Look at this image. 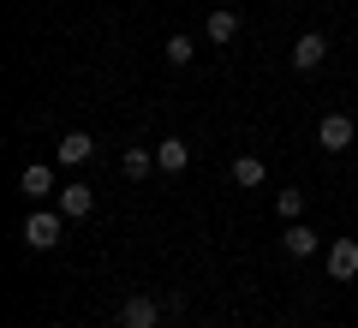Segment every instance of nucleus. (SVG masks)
<instances>
[{
	"label": "nucleus",
	"instance_id": "nucleus-1",
	"mask_svg": "<svg viewBox=\"0 0 358 328\" xmlns=\"http://www.w3.org/2000/svg\"><path fill=\"white\" fill-rule=\"evenodd\" d=\"M60 221H66V215H54V209L36 203L30 221H24V245H30V251H54V245H60Z\"/></svg>",
	"mask_w": 358,
	"mask_h": 328
},
{
	"label": "nucleus",
	"instance_id": "nucleus-2",
	"mask_svg": "<svg viewBox=\"0 0 358 328\" xmlns=\"http://www.w3.org/2000/svg\"><path fill=\"white\" fill-rule=\"evenodd\" d=\"M317 143H322L329 155L352 150V114H322V126H317Z\"/></svg>",
	"mask_w": 358,
	"mask_h": 328
},
{
	"label": "nucleus",
	"instance_id": "nucleus-3",
	"mask_svg": "<svg viewBox=\"0 0 358 328\" xmlns=\"http://www.w3.org/2000/svg\"><path fill=\"white\" fill-rule=\"evenodd\" d=\"M90 155H96V138H90V131H66V138L54 143V162L60 167H84Z\"/></svg>",
	"mask_w": 358,
	"mask_h": 328
},
{
	"label": "nucleus",
	"instance_id": "nucleus-4",
	"mask_svg": "<svg viewBox=\"0 0 358 328\" xmlns=\"http://www.w3.org/2000/svg\"><path fill=\"white\" fill-rule=\"evenodd\" d=\"M155 322H162V304L143 299V292H131V299L120 304V328H155Z\"/></svg>",
	"mask_w": 358,
	"mask_h": 328
},
{
	"label": "nucleus",
	"instance_id": "nucleus-5",
	"mask_svg": "<svg viewBox=\"0 0 358 328\" xmlns=\"http://www.w3.org/2000/svg\"><path fill=\"white\" fill-rule=\"evenodd\" d=\"M18 191H24L30 203H42V197L54 191V167H48V162H30L24 173H18Z\"/></svg>",
	"mask_w": 358,
	"mask_h": 328
},
{
	"label": "nucleus",
	"instance_id": "nucleus-6",
	"mask_svg": "<svg viewBox=\"0 0 358 328\" xmlns=\"http://www.w3.org/2000/svg\"><path fill=\"white\" fill-rule=\"evenodd\" d=\"M329 275L334 280H352L358 275V239H334L329 245Z\"/></svg>",
	"mask_w": 358,
	"mask_h": 328
},
{
	"label": "nucleus",
	"instance_id": "nucleus-7",
	"mask_svg": "<svg viewBox=\"0 0 358 328\" xmlns=\"http://www.w3.org/2000/svg\"><path fill=\"white\" fill-rule=\"evenodd\" d=\"M322 54H329V42H322L317 30H305V36L293 42V66H299V72H317V66H322Z\"/></svg>",
	"mask_w": 358,
	"mask_h": 328
},
{
	"label": "nucleus",
	"instance_id": "nucleus-8",
	"mask_svg": "<svg viewBox=\"0 0 358 328\" xmlns=\"http://www.w3.org/2000/svg\"><path fill=\"white\" fill-rule=\"evenodd\" d=\"M90 209H96V191H90V185H66L60 191V215H66V221H84Z\"/></svg>",
	"mask_w": 358,
	"mask_h": 328
},
{
	"label": "nucleus",
	"instance_id": "nucleus-9",
	"mask_svg": "<svg viewBox=\"0 0 358 328\" xmlns=\"http://www.w3.org/2000/svg\"><path fill=\"white\" fill-rule=\"evenodd\" d=\"M281 245H287V257H310L317 251V227H305V221H287V233H281Z\"/></svg>",
	"mask_w": 358,
	"mask_h": 328
},
{
	"label": "nucleus",
	"instance_id": "nucleus-10",
	"mask_svg": "<svg viewBox=\"0 0 358 328\" xmlns=\"http://www.w3.org/2000/svg\"><path fill=\"white\" fill-rule=\"evenodd\" d=\"M203 36H209V42H233V36H239V13H227V6H215V13L203 18Z\"/></svg>",
	"mask_w": 358,
	"mask_h": 328
},
{
	"label": "nucleus",
	"instance_id": "nucleus-11",
	"mask_svg": "<svg viewBox=\"0 0 358 328\" xmlns=\"http://www.w3.org/2000/svg\"><path fill=\"white\" fill-rule=\"evenodd\" d=\"M185 162H192V143H179V138L155 143V167H162V173H179Z\"/></svg>",
	"mask_w": 358,
	"mask_h": 328
},
{
	"label": "nucleus",
	"instance_id": "nucleus-12",
	"mask_svg": "<svg viewBox=\"0 0 358 328\" xmlns=\"http://www.w3.org/2000/svg\"><path fill=\"white\" fill-rule=\"evenodd\" d=\"M233 185H263V162H257V155H239V162H233Z\"/></svg>",
	"mask_w": 358,
	"mask_h": 328
},
{
	"label": "nucleus",
	"instance_id": "nucleus-13",
	"mask_svg": "<svg viewBox=\"0 0 358 328\" xmlns=\"http://www.w3.org/2000/svg\"><path fill=\"white\" fill-rule=\"evenodd\" d=\"M120 167H126V179H143V173H155V155L150 150H126V155H120Z\"/></svg>",
	"mask_w": 358,
	"mask_h": 328
},
{
	"label": "nucleus",
	"instance_id": "nucleus-14",
	"mask_svg": "<svg viewBox=\"0 0 358 328\" xmlns=\"http://www.w3.org/2000/svg\"><path fill=\"white\" fill-rule=\"evenodd\" d=\"M162 54H167V66H192L197 42H192V36H167V48H162Z\"/></svg>",
	"mask_w": 358,
	"mask_h": 328
},
{
	"label": "nucleus",
	"instance_id": "nucleus-15",
	"mask_svg": "<svg viewBox=\"0 0 358 328\" xmlns=\"http://www.w3.org/2000/svg\"><path fill=\"white\" fill-rule=\"evenodd\" d=\"M275 209H281L287 221H299V215H305V191H275Z\"/></svg>",
	"mask_w": 358,
	"mask_h": 328
}]
</instances>
